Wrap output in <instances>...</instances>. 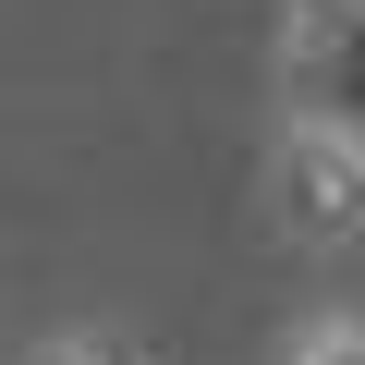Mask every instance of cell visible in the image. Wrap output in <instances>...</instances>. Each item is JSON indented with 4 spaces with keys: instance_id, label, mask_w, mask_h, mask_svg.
Here are the masks:
<instances>
[{
    "instance_id": "1",
    "label": "cell",
    "mask_w": 365,
    "mask_h": 365,
    "mask_svg": "<svg viewBox=\"0 0 365 365\" xmlns=\"http://www.w3.org/2000/svg\"><path fill=\"white\" fill-rule=\"evenodd\" d=\"M256 182H268V220H280L304 256L365 244V134H341V122H317V110H268Z\"/></svg>"
},
{
    "instance_id": "2",
    "label": "cell",
    "mask_w": 365,
    "mask_h": 365,
    "mask_svg": "<svg viewBox=\"0 0 365 365\" xmlns=\"http://www.w3.org/2000/svg\"><path fill=\"white\" fill-rule=\"evenodd\" d=\"M268 110H317L365 134V0H280L268 25Z\"/></svg>"
},
{
    "instance_id": "3",
    "label": "cell",
    "mask_w": 365,
    "mask_h": 365,
    "mask_svg": "<svg viewBox=\"0 0 365 365\" xmlns=\"http://www.w3.org/2000/svg\"><path fill=\"white\" fill-rule=\"evenodd\" d=\"M268 365H365V304H304L268 341Z\"/></svg>"
},
{
    "instance_id": "4",
    "label": "cell",
    "mask_w": 365,
    "mask_h": 365,
    "mask_svg": "<svg viewBox=\"0 0 365 365\" xmlns=\"http://www.w3.org/2000/svg\"><path fill=\"white\" fill-rule=\"evenodd\" d=\"M25 365H134V353H122L110 329H61V341H37Z\"/></svg>"
}]
</instances>
